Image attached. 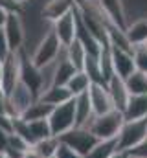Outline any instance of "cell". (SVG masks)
<instances>
[{
	"label": "cell",
	"mask_w": 147,
	"mask_h": 158,
	"mask_svg": "<svg viewBox=\"0 0 147 158\" xmlns=\"http://www.w3.org/2000/svg\"><path fill=\"white\" fill-rule=\"evenodd\" d=\"M63 48L65 46L59 42V39L55 37V33L50 30L33 46V52L30 53V61H32V64L37 66V68H44V66H48V64H52V63L57 61V57L61 55Z\"/></svg>",
	"instance_id": "1"
},
{
	"label": "cell",
	"mask_w": 147,
	"mask_h": 158,
	"mask_svg": "<svg viewBox=\"0 0 147 158\" xmlns=\"http://www.w3.org/2000/svg\"><path fill=\"white\" fill-rule=\"evenodd\" d=\"M123 112L120 110H110L107 114L101 116H92V119L85 125L92 134H96L99 140H109V138H116L121 125H123Z\"/></svg>",
	"instance_id": "2"
},
{
	"label": "cell",
	"mask_w": 147,
	"mask_h": 158,
	"mask_svg": "<svg viewBox=\"0 0 147 158\" xmlns=\"http://www.w3.org/2000/svg\"><path fill=\"white\" fill-rule=\"evenodd\" d=\"M147 138V118L134 119V121H123L120 132H118V151L129 153L131 149L138 147Z\"/></svg>",
	"instance_id": "3"
},
{
	"label": "cell",
	"mask_w": 147,
	"mask_h": 158,
	"mask_svg": "<svg viewBox=\"0 0 147 158\" xmlns=\"http://www.w3.org/2000/svg\"><path fill=\"white\" fill-rule=\"evenodd\" d=\"M57 138H59L61 143L68 145L70 149H74L75 153H79L83 158L86 156L96 147V143L99 142V138L96 134H92L86 127H74L68 132H65V134H61Z\"/></svg>",
	"instance_id": "4"
},
{
	"label": "cell",
	"mask_w": 147,
	"mask_h": 158,
	"mask_svg": "<svg viewBox=\"0 0 147 158\" xmlns=\"http://www.w3.org/2000/svg\"><path fill=\"white\" fill-rule=\"evenodd\" d=\"M6 98H7V114L13 116V118H20L28 110V107L35 99H39L32 92V88L26 83H22V81H19L13 86V90L6 94Z\"/></svg>",
	"instance_id": "5"
},
{
	"label": "cell",
	"mask_w": 147,
	"mask_h": 158,
	"mask_svg": "<svg viewBox=\"0 0 147 158\" xmlns=\"http://www.w3.org/2000/svg\"><path fill=\"white\" fill-rule=\"evenodd\" d=\"M48 121H50V127H52V134L53 136H61V134L68 132L70 129H74L77 125V121H75V103H74V98L70 101L63 103V105L53 107V110H52Z\"/></svg>",
	"instance_id": "6"
},
{
	"label": "cell",
	"mask_w": 147,
	"mask_h": 158,
	"mask_svg": "<svg viewBox=\"0 0 147 158\" xmlns=\"http://www.w3.org/2000/svg\"><path fill=\"white\" fill-rule=\"evenodd\" d=\"M2 28H4L6 37H7L11 52L24 50V44H26V26H24V20H22L20 15H7L6 24Z\"/></svg>",
	"instance_id": "7"
},
{
	"label": "cell",
	"mask_w": 147,
	"mask_h": 158,
	"mask_svg": "<svg viewBox=\"0 0 147 158\" xmlns=\"http://www.w3.org/2000/svg\"><path fill=\"white\" fill-rule=\"evenodd\" d=\"M52 31L55 33V37L59 39V42L63 46L72 44L75 37H77V13H75V7L70 13H66L65 17L57 19L52 24Z\"/></svg>",
	"instance_id": "8"
},
{
	"label": "cell",
	"mask_w": 147,
	"mask_h": 158,
	"mask_svg": "<svg viewBox=\"0 0 147 158\" xmlns=\"http://www.w3.org/2000/svg\"><path fill=\"white\" fill-rule=\"evenodd\" d=\"M4 64V74H2V90L7 94L13 90V86L20 81V72H22V53L20 52H13L6 61H2Z\"/></svg>",
	"instance_id": "9"
},
{
	"label": "cell",
	"mask_w": 147,
	"mask_h": 158,
	"mask_svg": "<svg viewBox=\"0 0 147 158\" xmlns=\"http://www.w3.org/2000/svg\"><path fill=\"white\" fill-rule=\"evenodd\" d=\"M88 96H90L94 116H101V114H107L110 110H116L112 98L109 94V88H107V83H92L88 88Z\"/></svg>",
	"instance_id": "10"
},
{
	"label": "cell",
	"mask_w": 147,
	"mask_h": 158,
	"mask_svg": "<svg viewBox=\"0 0 147 158\" xmlns=\"http://www.w3.org/2000/svg\"><path fill=\"white\" fill-rule=\"evenodd\" d=\"M74 7H75V0H44L40 7V17L50 24H53L57 19L70 13Z\"/></svg>",
	"instance_id": "11"
},
{
	"label": "cell",
	"mask_w": 147,
	"mask_h": 158,
	"mask_svg": "<svg viewBox=\"0 0 147 158\" xmlns=\"http://www.w3.org/2000/svg\"><path fill=\"white\" fill-rule=\"evenodd\" d=\"M110 57H112V66H114V74L121 79H127L136 68H134V61H132V52L127 50H120V48H112L110 46Z\"/></svg>",
	"instance_id": "12"
},
{
	"label": "cell",
	"mask_w": 147,
	"mask_h": 158,
	"mask_svg": "<svg viewBox=\"0 0 147 158\" xmlns=\"http://www.w3.org/2000/svg\"><path fill=\"white\" fill-rule=\"evenodd\" d=\"M107 88H109V94H110V98H112L114 109L120 110V112H123L125 107H127V103H129V98H131V94L127 90V85H125V79L114 76L107 83Z\"/></svg>",
	"instance_id": "13"
},
{
	"label": "cell",
	"mask_w": 147,
	"mask_h": 158,
	"mask_svg": "<svg viewBox=\"0 0 147 158\" xmlns=\"http://www.w3.org/2000/svg\"><path fill=\"white\" fill-rule=\"evenodd\" d=\"M125 35L131 42V46L147 44V17H140V19L131 20L125 28Z\"/></svg>",
	"instance_id": "14"
},
{
	"label": "cell",
	"mask_w": 147,
	"mask_h": 158,
	"mask_svg": "<svg viewBox=\"0 0 147 158\" xmlns=\"http://www.w3.org/2000/svg\"><path fill=\"white\" fill-rule=\"evenodd\" d=\"M125 121H134V119L147 118V94L145 96H131L129 103L123 110Z\"/></svg>",
	"instance_id": "15"
},
{
	"label": "cell",
	"mask_w": 147,
	"mask_h": 158,
	"mask_svg": "<svg viewBox=\"0 0 147 158\" xmlns=\"http://www.w3.org/2000/svg\"><path fill=\"white\" fill-rule=\"evenodd\" d=\"M74 103H75V121H77L75 127H85V125L92 119V116H94L88 92L75 96V98H74Z\"/></svg>",
	"instance_id": "16"
},
{
	"label": "cell",
	"mask_w": 147,
	"mask_h": 158,
	"mask_svg": "<svg viewBox=\"0 0 147 158\" xmlns=\"http://www.w3.org/2000/svg\"><path fill=\"white\" fill-rule=\"evenodd\" d=\"M39 99H42L44 103H48L52 107H57V105H63V103L70 101L72 99V94H70V90L65 85H52L48 90H44L40 94Z\"/></svg>",
	"instance_id": "17"
},
{
	"label": "cell",
	"mask_w": 147,
	"mask_h": 158,
	"mask_svg": "<svg viewBox=\"0 0 147 158\" xmlns=\"http://www.w3.org/2000/svg\"><path fill=\"white\" fill-rule=\"evenodd\" d=\"M65 55H66V59L70 61V64H72L75 70H83L88 52H86V48H85L79 40L75 39L72 44L65 46Z\"/></svg>",
	"instance_id": "18"
},
{
	"label": "cell",
	"mask_w": 147,
	"mask_h": 158,
	"mask_svg": "<svg viewBox=\"0 0 147 158\" xmlns=\"http://www.w3.org/2000/svg\"><path fill=\"white\" fill-rule=\"evenodd\" d=\"M52 110H53V107L52 105H48V103H44L42 99H35L30 107H28V110L20 116L22 119H26V121H35V119H48L50 118V114H52Z\"/></svg>",
	"instance_id": "19"
},
{
	"label": "cell",
	"mask_w": 147,
	"mask_h": 158,
	"mask_svg": "<svg viewBox=\"0 0 147 158\" xmlns=\"http://www.w3.org/2000/svg\"><path fill=\"white\" fill-rule=\"evenodd\" d=\"M116 153H118V136L109 140H99L85 158H112Z\"/></svg>",
	"instance_id": "20"
},
{
	"label": "cell",
	"mask_w": 147,
	"mask_h": 158,
	"mask_svg": "<svg viewBox=\"0 0 147 158\" xmlns=\"http://www.w3.org/2000/svg\"><path fill=\"white\" fill-rule=\"evenodd\" d=\"M127 90L131 96H145L147 94V74L134 70L129 77L125 79Z\"/></svg>",
	"instance_id": "21"
},
{
	"label": "cell",
	"mask_w": 147,
	"mask_h": 158,
	"mask_svg": "<svg viewBox=\"0 0 147 158\" xmlns=\"http://www.w3.org/2000/svg\"><path fill=\"white\" fill-rule=\"evenodd\" d=\"M90 85H92L90 77H88V76H86L83 70H77L72 77H70V81L65 85V86L70 90L72 98H75V96H79V94H85V92H88Z\"/></svg>",
	"instance_id": "22"
},
{
	"label": "cell",
	"mask_w": 147,
	"mask_h": 158,
	"mask_svg": "<svg viewBox=\"0 0 147 158\" xmlns=\"http://www.w3.org/2000/svg\"><path fill=\"white\" fill-rule=\"evenodd\" d=\"M30 125V134H32V140H33V145L37 142L48 138V136H53L52 134V127H50V121L48 119H35V121H28Z\"/></svg>",
	"instance_id": "23"
},
{
	"label": "cell",
	"mask_w": 147,
	"mask_h": 158,
	"mask_svg": "<svg viewBox=\"0 0 147 158\" xmlns=\"http://www.w3.org/2000/svg\"><path fill=\"white\" fill-rule=\"evenodd\" d=\"M59 145H61V142H59V138H57V136H48V138H44V140L37 142L33 147H35V151L42 158H52V156H55V153H57Z\"/></svg>",
	"instance_id": "24"
},
{
	"label": "cell",
	"mask_w": 147,
	"mask_h": 158,
	"mask_svg": "<svg viewBox=\"0 0 147 158\" xmlns=\"http://www.w3.org/2000/svg\"><path fill=\"white\" fill-rule=\"evenodd\" d=\"M132 61H134V68L138 72L147 74V44L132 46Z\"/></svg>",
	"instance_id": "25"
},
{
	"label": "cell",
	"mask_w": 147,
	"mask_h": 158,
	"mask_svg": "<svg viewBox=\"0 0 147 158\" xmlns=\"http://www.w3.org/2000/svg\"><path fill=\"white\" fill-rule=\"evenodd\" d=\"M0 7L7 15H20L22 13V6L17 0H0Z\"/></svg>",
	"instance_id": "26"
},
{
	"label": "cell",
	"mask_w": 147,
	"mask_h": 158,
	"mask_svg": "<svg viewBox=\"0 0 147 158\" xmlns=\"http://www.w3.org/2000/svg\"><path fill=\"white\" fill-rule=\"evenodd\" d=\"M11 48H9V42H7V37L4 33V28H0V61H6L9 55H11Z\"/></svg>",
	"instance_id": "27"
},
{
	"label": "cell",
	"mask_w": 147,
	"mask_h": 158,
	"mask_svg": "<svg viewBox=\"0 0 147 158\" xmlns=\"http://www.w3.org/2000/svg\"><path fill=\"white\" fill-rule=\"evenodd\" d=\"M55 158H83V156H81L79 153H75L74 149H70L68 145L61 143L59 149H57V153H55Z\"/></svg>",
	"instance_id": "28"
},
{
	"label": "cell",
	"mask_w": 147,
	"mask_h": 158,
	"mask_svg": "<svg viewBox=\"0 0 147 158\" xmlns=\"http://www.w3.org/2000/svg\"><path fill=\"white\" fill-rule=\"evenodd\" d=\"M129 156L131 158H147V138L134 149L129 151Z\"/></svg>",
	"instance_id": "29"
},
{
	"label": "cell",
	"mask_w": 147,
	"mask_h": 158,
	"mask_svg": "<svg viewBox=\"0 0 147 158\" xmlns=\"http://www.w3.org/2000/svg\"><path fill=\"white\" fill-rule=\"evenodd\" d=\"M13 121H15L13 116H9V114H0V129L11 134V132H13Z\"/></svg>",
	"instance_id": "30"
},
{
	"label": "cell",
	"mask_w": 147,
	"mask_h": 158,
	"mask_svg": "<svg viewBox=\"0 0 147 158\" xmlns=\"http://www.w3.org/2000/svg\"><path fill=\"white\" fill-rule=\"evenodd\" d=\"M7 143H9V132H6V131L0 129V153H2V155H4L6 149H7Z\"/></svg>",
	"instance_id": "31"
},
{
	"label": "cell",
	"mask_w": 147,
	"mask_h": 158,
	"mask_svg": "<svg viewBox=\"0 0 147 158\" xmlns=\"http://www.w3.org/2000/svg\"><path fill=\"white\" fill-rule=\"evenodd\" d=\"M24 158H42V156H40V155L37 153V151H35V147L32 145V147H30V149L26 151V155H24Z\"/></svg>",
	"instance_id": "32"
},
{
	"label": "cell",
	"mask_w": 147,
	"mask_h": 158,
	"mask_svg": "<svg viewBox=\"0 0 147 158\" xmlns=\"http://www.w3.org/2000/svg\"><path fill=\"white\" fill-rule=\"evenodd\" d=\"M6 19H7V13H6V11H4V9L0 7V28H2L4 24H6Z\"/></svg>",
	"instance_id": "33"
},
{
	"label": "cell",
	"mask_w": 147,
	"mask_h": 158,
	"mask_svg": "<svg viewBox=\"0 0 147 158\" xmlns=\"http://www.w3.org/2000/svg\"><path fill=\"white\" fill-rule=\"evenodd\" d=\"M112 158H131V156H129V153H123V151H118V153H116V155H114Z\"/></svg>",
	"instance_id": "34"
},
{
	"label": "cell",
	"mask_w": 147,
	"mask_h": 158,
	"mask_svg": "<svg viewBox=\"0 0 147 158\" xmlns=\"http://www.w3.org/2000/svg\"><path fill=\"white\" fill-rule=\"evenodd\" d=\"M2 74H4V64H2V61H0V85H2Z\"/></svg>",
	"instance_id": "35"
},
{
	"label": "cell",
	"mask_w": 147,
	"mask_h": 158,
	"mask_svg": "<svg viewBox=\"0 0 147 158\" xmlns=\"http://www.w3.org/2000/svg\"><path fill=\"white\" fill-rule=\"evenodd\" d=\"M17 2H19L20 6H24V4H28V2H32V0H17Z\"/></svg>",
	"instance_id": "36"
},
{
	"label": "cell",
	"mask_w": 147,
	"mask_h": 158,
	"mask_svg": "<svg viewBox=\"0 0 147 158\" xmlns=\"http://www.w3.org/2000/svg\"><path fill=\"white\" fill-rule=\"evenodd\" d=\"M0 158H6V156H4V155H2V153H0Z\"/></svg>",
	"instance_id": "37"
},
{
	"label": "cell",
	"mask_w": 147,
	"mask_h": 158,
	"mask_svg": "<svg viewBox=\"0 0 147 158\" xmlns=\"http://www.w3.org/2000/svg\"><path fill=\"white\" fill-rule=\"evenodd\" d=\"M52 158H55V156H52Z\"/></svg>",
	"instance_id": "38"
}]
</instances>
